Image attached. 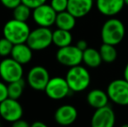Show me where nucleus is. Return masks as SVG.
Masks as SVG:
<instances>
[{"instance_id": "nucleus-1", "label": "nucleus", "mask_w": 128, "mask_h": 127, "mask_svg": "<svg viewBox=\"0 0 128 127\" xmlns=\"http://www.w3.org/2000/svg\"><path fill=\"white\" fill-rule=\"evenodd\" d=\"M100 34L103 44L116 46L123 41L126 28L121 20L116 17H110L103 24Z\"/></svg>"}, {"instance_id": "nucleus-2", "label": "nucleus", "mask_w": 128, "mask_h": 127, "mask_svg": "<svg viewBox=\"0 0 128 127\" xmlns=\"http://www.w3.org/2000/svg\"><path fill=\"white\" fill-rule=\"evenodd\" d=\"M30 28L27 22L17 19H10L4 24L3 28L4 37L10 40L13 44L26 43L30 35Z\"/></svg>"}, {"instance_id": "nucleus-3", "label": "nucleus", "mask_w": 128, "mask_h": 127, "mask_svg": "<svg viewBox=\"0 0 128 127\" xmlns=\"http://www.w3.org/2000/svg\"><path fill=\"white\" fill-rule=\"evenodd\" d=\"M66 79L72 92L86 91L91 84V75L87 68L77 65L69 68L66 75Z\"/></svg>"}, {"instance_id": "nucleus-4", "label": "nucleus", "mask_w": 128, "mask_h": 127, "mask_svg": "<svg viewBox=\"0 0 128 127\" xmlns=\"http://www.w3.org/2000/svg\"><path fill=\"white\" fill-rule=\"evenodd\" d=\"M26 44L33 51H43L52 44V31L47 27H38L30 31Z\"/></svg>"}, {"instance_id": "nucleus-5", "label": "nucleus", "mask_w": 128, "mask_h": 127, "mask_svg": "<svg viewBox=\"0 0 128 127\" xmlns=\"http://www.w3.org/2000/svg\"><path fill=\"white\" fill-rule=\"evenodd\" d=\"M24 68L12 58H5L0 62V78L6 84L23 79Z\"/></svg>"}, {"instance_id": "nucleus-6", "label": "nucleus", "mask_w": 128, "mask_h": 127, "mask_svg": "<svg viewBox=\"0 0 128 127\" xmlns=\"http://www.w3.org/2000/svg\"><path fill=\"white\" fill-rule=\"evenodd\" d=\"M109 99L118 105H128V81L125 78H117L108 85L106 89Z\"/></svg>"}, {"instance_id": "nucleus-7", "label": "nucleus", "mask_w": 128, "mask_h": 127, "mask_svg": "<svg viewBox=\"0 0 128 127\" xmlns=\"http://www.w3.org/2000/svg\"><path fill=\"white\" fill-rule=\"evenodd\" d=\"M57 61L66 67H73L79 65L83 62V51L76 45H68L63 48H58L56 53Z\"/></svg>"}, {"instance_id": "nucleus-8", "label": "nucleus", "mask_w": 128, "mask_h": 127, "mask_svg": "<svg viewBox=\"0 0 128 127\" xmlns=\"http://www.w3.org/2000/svg\"><path fill=\"white\" fill-rule=\"evenodd\" d=\"M46 96L53 100H61L72 92L67 84L66 78L54 77L51 78L44 89Z\"/></svg>"}, {"instance_id": "nucleus-9", "label": "nucleus", "mask_w": 128, "mask_h": 127, "mask_svg": "<svg viewBox=\"0 0 128 127\" xmlns=\"http://www.w3.org/2000/svg\"><path fill=\"white\" fill-rule=\"evenodd\" d=\"M50 78L49 71L46 67L35 65L28 71L26 81L29 86L33 90L44 91Z\"/></svg>"}, {"instance_id": "nucleus-10", "label": "nucleus", "mask_w": 128, "mask_h": 127, "mask_svg": "<svg viewBox=\"0 0 128 127\" xmlns=\"http://www.w3.org/2000/svg\"><path fill=\"white\" fill-rule=\"evenodd\" d=\"M24 110L18 100L8 98L0 103V118L7 122L13 123L22 119Z\"/></svg>"}, {"instance_id": "nucleus-11", "label": "nucleus", "mask_w": 128, "mask_h": 127, "mask_svg": "<svg viewBox=\"0 0 128 127\" xmlns=\"http://www.w3.org/2000/svg\"><path fill=\"white\" fill-rule=\"evenodd\" d=\"M57 14L50 3H46L33 9L32 17L38 26L50 28L55 24Z\"/></svg>"}, {"instance_id": "nucleus-12", "label": "nucleus", "mask_w": 128, "mask_h": 127, "mask_svg": "<svg viewBox=\"0 0 128 127\" xmlns=\"http://www.w3.org/2000/svg\"><path fill=\"white\" fill-rule=\"evenodd\" d=\"M116 116L113 109L109 105L95 110L92 116L91 127H114Z\"/></svg>"}, {"instance_id": "nucleus-13", "label": "nucleus", "mask_w": 128, "mask_h": 127, "mask_svg": "<svg viewBox=\"0 0 128 127\" xmlns=\"http://www.w3.org/2000/svg\"><path fill=\"white\" fill-rule=\"evenodd\" d=\"M125 5V0H95V6L98 12L109 17L120 13Z\"/></svg>"}, {"instance_id": "nucleus-14", "label": "nucleus", "mask_w": 128, "mask_h": 127, "mask_svg": "<svg viewBox=\"0 0 128 127\" xmlns=\"http://www.w3.org/2000/svg\"><path fill=\"white\" fill-rule=\"evenodd\" d=\"M78 118V111L72 105H63L56 110L54 119L56 123L62 126L72 125Z\"/></svg>"}, {"instance_id": "nucleus-15", "label": "nucleus", "mask_w": 128, "mask_h": 127, "mask_svg": "<svg viewBox=\"0 0 128 127\" xmlns=\"http://www.w3.org/2000/svg\"><path fill=\"white\" fill-rule=\"evenodd\" d=\"M94 6V0H68L67 10L76 18L86 17Z\"/></svg>"}, {"instance_id": "nucleus-16", "label": "nucleus", "mask_w": 128, "mask_h": 127, "mask_svg": "<svg viewBox=\"0 0 128 127\" xmlns=\"http://www.w3.org/2000/svg\"><path fill=\"white\" fill-rule=\"evenodd\" d=\"M32 57H33V50L26 43L14 44L10 54V58H12L14 60L24 65L32 61Z\"/></svg>"}, {"instance_id": "nucleus-17", "label": "nucleus", "mask_w": 128, "mask_h": 127, "mask_svg": "<svg viewBox=\"0 0 128 127\" xmlns=\"http://www.w3.org/2000/svg\"><path fill=\"white\" fill-rule=\"evenodd\" d=\"M86 100L90 106L97 110L108 105L110 99L106 92L100 89H93L88 92Z\"/></svg>"}, {"instance_id": "nucleus-18", "label": "nucleus", "mask_w": 128, "mask_h": 127, "mask_svg": "<svg viewBox=\"0 0 128 127\" xmlns=\"http://www.w3.org/2000/svg\"><path fill=\"white\" fill-rule=\"evenodd\" d=\"M76 17L72 15L68 10L59 12L57 14L55 25L58 29L66 30L71 31L76 25Z\"/></svg>"}, {"instance_id": "nucleus-19", "label": "nucleus", "mask_w": 128, "mask_h": 127, "mask_svg": "<svg viewBox=\"0 0 128 127\" xmlns=\"http://www.w3.org/2000/svg\"><path fill=\"white\" fill-rule=\"evenodd\" d=\"M72 43V35L70 31L56 29L52 31V44L58 48L71 45Z\"/></svg>"}, {"instance_id": "nucleus-20", "label": "nucleus", "mask_w": 128, "mask_h": 127, "mask_svg": "<svg viewBox=\"0 0 128 127\" xmlns=\"http://www.w3.org/2000/svg\"><path fill=\"white\" fill-rule=\"evenodd\" d=\"M102 62L103 60L98 50L88 47L86 51H83V63L86 64V67L98 68Z\"/></svg>"}, {"instance_id": "nucleus-21", "label": "nucleus", "mask_w": 128, "mask_h": 127, "mask_svg": "<svg viewBox=\"0 0 128 127\" xmlns=\"http://www.w3.org/2000/svg\"><path fill=\"white\" fill-rule=\"evenodd\" d=\"M100 53L103 62L104 63H112L117 59L118 52L114 45L107 44H103L100 48Z\"/></svg>"}, {"instance_id": "nucleus-22", "label": "nucleus", "mask_w": 128, "mask_h": 127, "mask_svg": "<svg viewBox=\"0 0 128 127\" xmlns=\"http://www.w3.org/2000/svg\"><path fill=\"white\" fill-rule=\"evenodd\" d=\"M8 97L13 99L18 100L23 95V92L24 90L26 83L24 79L18 80V81L12 82L8 84Z\"/></svg>"}, {"instance_id": "nucleus-23", "label": "nucleus", "mask_w": 128, "mask_h": 127, "mask_svg": "<svg viewBox=\"0 0 128 127\" xmlns=\"http://www.w3.org/2000/svg\"><path fill=\"white\" fill-rule=\"evenodd\" d=\"M32 15V10L24 3H20L18 6L12 10V16L14 19L23 22H27Z\"/></svg>"}, {"instance_id": "nucleus-24", "label": "nucleus", "mask_w": 128, "mask_h": 127, "mask_svg": "<svg viewBox=\"0 0 128 127\" xmlns=\"http://www.w3.org/2000/svg\"><path fill=\"white\" fill-rule=\"evenodd\" d=\"M14 44L5 37L0 38V57L7 58L12 54Z\"/></svg>"}, {"instance_id": "nucleus-25", "label": "nucleus", "mask_w": 128, "mask_h": 127, "mask_svg": "<svg viewBox=\"0 0 128 127\" xmlns=\"http://www.w3.org/2000/svg\"><path fill=\"white\" fill-rule=\"evenodd\" d=\"M50 5L57 13L67 10L68 0H50Z\"/></svg>"}, {"instance_id": "nucleus-26", "label": "nucleus", "mask_w": 128, "mask_h": 127, "mask_svg": "<svg viewBox=\"0 0 128 127\" xmlns=\"http://www.w3.org/2000/svg\"><path fill=\"white\" fill-rule=\"evenodd\" d=\"M0 3L5 8L9 10H13L20 3H22V0H0Z\"/></svg>"}, {"instance_id": "nucleus-27", "label": "nucleus", "mask_w": 128, "mask_h": 127, "mask_svg": "<svg viewBox=\"0 0 128 127\" xmlns=\"http://www.w3.org/2000/svg\"><path fill=\"white\" fill-rule=\"evenodd\" d=\"M22 3L27 5L28 7H30L32 10H33V9L37 8L40 5L46 3L47 0H22Z\"/></svg>"}, {"instance_id": "nucleus-28", "label": "nucleus", "mask_w": 128, "mask_h": 127, "mask_svg": "<svg viewBox=\"0 0 128 127\" xmlns=\"http://www.w3.org/2000/svg\"><path fill=\"white\" fill-rule=\"evenodd\" d=\"M8 98V85L5 82L0 81V103Z\"/></svg>"}, {"instance_id": "nucleus-29", "label": "nucleus", "mask_w": 128, "mask_h": 127, "mask_svg": "<svg viewBox=\"0 0 128 127\" xmlns=\"http://www.w3.org/2000/svg\"><path fill=\"white\" fill-rule=\"evenodd\" d=\"M12 127H30V125L26 120L20 119L15 122L12 123Z\"/></svg>"}, {"instance_id": "nucleus-30", "label": "nucleus", "mask_w": 128, "mask_h": 127, "mask_svg": "<svg viewBox=\"0 0 128 127\" xmlns=\"http://www.w3.org/2000/svg\"><path fill=\"white\" fill-rule=\"evenodd\" d=\"M75 45L77 46L78 48L80 51H86V49L88 48V44H87V42H86V40H84V39H81V40H78L77 42V44H75Z\"/></svg>"}, {"instance_id": "nucleus-31", "label": "nucleus", "mask_w": 128, "mask_h": 127, "mask_svg": "<svg viewBox=\"0 0 128 127\" xmlns=\"http://www.w3.org/2000/svg\"><path fill=\"white\" fill-rule=\"evenodd\" d=\"M30 127H49L46 124L42 121H35L30 125Z\"/></svg>"}, {"instance_id": "nucleus-32", "label": "nucleus", "mask_w": 128, "mask_h": 127, "mask_svg": "<svg viewBox=\"0 0 128 127\" xmlns=\"http://www.w3.org/2000/svg\"><path fill=\"white\" fill-rule=\"evenodd\" d=\"M124 78H125L126 81H128V62L126 64L125 69H124Z\"/></svg>"}, {"instance_id": "nucleus-33", "label": "nucleus", "mask_w": 128, "mask_h": 127, "mask_svg": "<svg viewBox=\"0 0 128 127\" xmlns=\"http://www.w3.org/2000/svg\"><path fill=\"white\" fill-rule=\"evenodd\" d=\"M120 127H128V124H125V125H123V126H121Z\"/></svg>"}, {"instance_id": "nucleus-34", "label": "nucleus", "mask_w": 128, "mask_h": 127, "mask_svg": "<svg viewBox=\"0 0 128 127\" xmlns=\"http://www.w3.org/2000/svg\"><path fill=\"white\" fill-rule=\"evenodd\" d=\"M125 3H126V5L128 6V0H125Z\"/></svg>"}]
</instances>
